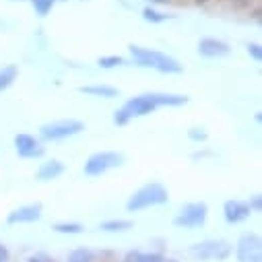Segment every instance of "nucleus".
Masks as SVG:
<instances>
[{"label":"nucleus","instance_id":"1","mask_svg":"<svg viewBox=\"0 0 262 262\" xmlns=\"http://www.w3.org/2000/svg\"><path fill=\"white\" fill-rule=\"evenodd\" d=\"M188 103V95L178 93H143L137 97H130L120 110L114 112V124L126 126L130 120L143 118L153 114L157 107H180Z\"/></svg>","mask_w":262,"mask_h":262},{"label":"nucleus","instance_id":"15","mask_svg":"<svg viewBox=\"0 0 262 262\" xmlns=\"http://www.w3.org/2000/svg\"><path fill=\"white\" fill-rule=\"evenodd\" d=\"M135 227V221L130 219H107V221H101L99 229L105 231V233H124V231H130Z\"/></svg>","mask_w":262,"mask_h":262},{"label":"nucleus","instance_id":"27","mask_svg":"<svg viewBox=\"0 0 262 262\" xmlns=\"http://www.w3.org/2000/svg\"><path fill=\"white\" fill-rule=\"evenodd\" d=\"M0 262H11V252L5 244H0Z\"/></svg>","mask_w":262,"mask_h":262},{"label":"nucleus","instance_id":"26","mask_svg":"<svg viewBox=\"0 0 262 262\" xmlns=\"http://www.w3.org/2000/svg\"><path fill=\"white\" fill-rule=\"evenodd\" d=\"M27 262H56V260L50 254H46V252H35V254H31L27 258Z\"/></svg>","mask_w":262,"mask_h":262},{"label":"nucleus","instance_id":"6","mask_svg":"<svg viewBox=\"0 0 262 262\" xmlns=\"http://www.w3.org/2000/svg\"><path fill=\"white\" fill-rule=\"evenodd\" d=\"M124 163V155L118 153V151H99V153H93L87 161H85V176L89 178H99L103 173H107L110 169H116Z\"/></svg>","mask_w":262,"mask_h":262},{"label":"nucleus","instance_id":"10","mask_svg":"<svg viewBox=\"0 0 262 262\" xmlns=\"http://www.w3.org/2000/svg\"><path fill=\"white\" fill-rule=\"evenodd\" d=\"M43 213V205L41 203H31V205H23L15 211H11L7 215V223L9 225H21V223H35L41 219Z\"/></svg>","mask_w":262,"mask_h":262},{"label":"nucleus","instance_id":"17","mask_svg":"<svg viewBox=\"0 0 262 262\" xmlns=\"http://www.w3.org/2000/svg\"><path fill=\"white\" fill-rule=\"evenodd\" d=\"M67 262H95V252H93L91 248H87V246L75 248V250L69 254Z\"/></svg>","mask_w":262,"mask_h":262},{"label":"nucleus","instance_id":"7","mask_svg":"<svg viewBox=\"0 0 262 262\" xmlns=\"http://www.w3.org/2000/svg\"><path fill=\"white\" fill-rule=\"evenodd\" d=\"M209 217V207L207 203L199 201V203H188L180 209V213L173 217V225L180 229H196L203 227L207 223Z\"/></svg>","mask_w":262,"mask_h":262},{"label":"nucleus","instance_id":"5","mask_svg":"<svg viewBox=\"0 0 262 262\" xmlns=\"http://www.w3.org/2000/svg\"><path fill=\"white\" fill-rule=\"evenodd\" d=\"M85 130V124L81 120H75V118H64V120H54V122H48L39 128V139L41 141H48V143H54V141H64V139H71V137H77Z\"/></svg>","mask_w":262,"mask_h":262},{"label":"nucleus","instance_id":"3","mask_svg":"<svg viewBox=\"0 0 262 262\" xmlns=\"http://www.w3.org/2000/svg\"><path fill=\"white\" fill-rule=\"evenodd\" d=\"M169 201V192L161 182H149L143 188H139L126 203V211L128 213H139L151 207H159L165 205Z\"/></svg>","mask_w":262,"mask_h":262},{"label":"nucleus","instance_id":"9","mask_svg":"<svg viewBox=\"0 0 262 262\" xmlns=\"http://www.w3.org/2000/svg\"><path fill=\"white\" fill-rule=\"evenodd\" d=\"M15 149H17V155L23 159H37V157H43L46 153L41 143L27 133H21L15 137Z\"/></svg>","mask_w":262,"mask_h":262},{"label":"nucleus","instance_id":"31","mask_svg":"<svg viewBox=\"0 0 262 262\" xmlns=\"http://www.w3.org/2000/svg\"><path fill=\"white\" fill-rule=\"evenodd\" d=\"M196 3H199V5H203V3H207V0H196Z\"/></svg>","mask_w":262,"mask_h":262},{"label":"nucleus","instance_id":"12","mask_svg":"<svg viewBox=\"0 0 262 262\" xmlns=\"http://www.w3.org/2000/svg\"><path fill=\"white\" fill-rule=\"evenodd\" d=\"M250 215H252V211H250V207H248L246 201L231 199V201H227L223 205V217H225V221L229 225H237V223L246 221Z\"/></svg>","mask_w":262,"mask_h":262},{"label":"nucleus","instance_id":"28","mask_svg":"<svg viewBox=\"0 0 262 262\" xmlns=\"http://www.w3.org/2000/svg\"><path fill=\"white\" fill-rule=\"evenodd\" d=\"M137 254H139V250H130V252H126V256H124L122 262H137Z\"/></svg>","mask_w":262,"mask_h":262},{"label":"nucleus","instance_id":"32","mask_svg":"<svg viewBox=\"0 0 262 262\" xmlns=\"http://www.w3.org/2000/svg\"><path fill=\"white\" fill-rule=\"evenodd\" d=\"M231 3H244V0H231Z\"/></svg>","mask_w":262,"mask_h":262},{"label":"nucleus","instance_id":"19","mask_svg":"<svg viewBox=\"0 0 262 262\" xmlns=\"http://www.w3.org/2000/svg\"><path fill=\"white\" fill-rule=\"evenodd\" d=\"M124 64H126V60H124L122 56H118V54L101 56V58L97 60V67H99V69H105V71H110V69H118V67H124Z\"/></svg>","mask_w":262,"mask_h":262},{"label":"nucleus","instance_id":"33","mask_svg":"<svg viewBox=\"0 0 262 262\" xmlns=\"http://www.w3.org/2000/svg\"><path fill=\"white\" fill-rule=\"evenodd\" d=\"M19 3H21V0H19Z\"/></svg>","mask_w":262,"mask_h":262},{"label":"nucleus","instance_id":"8","mask_svg":"<svg viewBox=\"0 0 262 262\" xmlns=\"http://www.w3.org/2000/svg\"><path fill=\"white\" fill-rule=\"evenodd\" d=\"M237 262H262V237L254 231L244 233L235 246Z\"/></svg>","mask_w":262,"mask_h":262},{"label":"nucleus","instance_id":"18","mask_svg":"<svg viewBox=\"0 0 262 262\" xmlns=\"http://www.w3.org/2000/svg\"><path fill=\"white\" fill-rule=\"evenodd\" d=\"M54 231L56 233H64V235H79L85 231V227L81 223H75V221H60L54 225Z\"/></svg>","mask_w":262,"mask_h":262},{"label":"nucleus","instance_id":"23","mask_svg":"<svg viewBox=\"0 0 262 262\" xmlns=\"http://www.w3.org/2000/svg\"><path fill=\"white\" fill-rule=\"evenodd\" d=\"M207 137H209V135L205 133V128H196V126H194V128L188 130V139H190L192 143H205Z\"/></svg>","mask_w":262,"mask_h":262},{"label":"nucleus","instance_id":"29","mask_svg":"<svg viewBox=\"0 0 262 262\" xmlns=\"http://www.w3.org/2000/svg\"><path fill=\"white\" fill-rule=\"evenodd\" d=\"M147 3H151V5H167V3H171V0H147Z\"/></svg>","mask_w":262,"mask_h":262},{"label":"nucleus","instance_id":"13","mask_svg":"<svg viewBox=\"0 0 262 262\" xmlns=\"http://www.w3.org/2000/svg\"><path fill=\"white\" fill-rule=\"evenodd\" d=\"M62 173H64V163L58 161V159H50V161H46V163L39 165L35 178H37L39 182H52V180L60 178Z\"/></svg>","mask_w":262,"mask_h":262},{"label":"nucleus","instance_id":"2","mask_svg":"<svg viewBox=\"0 0 262 262\" xmlns=\"http://www.w3.org/2000/svg\"><path fill=\"white\" fill-rule=\"evenodd\" d=\"M128 52L133 56V62L143 69H153V71L163 73V75H178L184 71V67L173 56L163 54L159 50H151V48H143V46L133 43V46H128Z\"/></svg>","mask_w":262,"mask_h":262},{"label":"nucleus","instance_id":"22","mask_svg":"<svg viewBox=\"0 0 262 262\" xmlns=\"http://www.w3.org/2000/svg\"><path fill=\"white\" fill-rule=\"evenodd\" d=\"M165 256L159 252H139L137 254V262H163Z\"/></svg>","mask_w":262,"mask_h":262},{"label":"nucleus","instance_id":"25","mask_svg":"<svg viewBox=\"0 0 262 262\" xmlns=\"http://www.w3.org/2000/svg\"><path fill=\"white\" fill-rule=\"evenodd\" d=\"M246 203H248V207H250L252 213H260L262 211V196L260 194L250 196V201H246Z\"/></svg>","mask_w":262,"mask_h":262},{"label":"nucleus","instance_id":"4","mask_svg":"<svg viewBox=\"0 0 262 262\" xmlns=\"http://www.w3.org/2000/svg\"><path fill=\"white\" fill-rule=\"evenodd\" d=\"M190 256L199 262H211V260H217V262H223L231 256L233 252V246L227 242V239H203V242H196L190 246Z\"/></svg>","mask_w":262,"mask_h":262},{"label":"nucleus","instance_id":"20","mask_svg":"<svg viewBox=\"0 0 262 262\" xmlns=\"http://www.w3.org/2000/svg\"><path fill=\"white\" fill-rule=\"evenodd\" d=\"M143 19L149 21V23H165V21L171 19V15H165V13H161L153 7H147V9H143Z\"/></svg>","mask_w":262,"mask_h":262},{"label":"nucleus","instance_id":"21","mask_svg":"<svg viewBox=\"0 0 262 262\" xmlns=\"http://www.w3.org/2000/svg\"><path fill=\"white\" fill-rule=\"evenodd\" d=\"M54 5H56V0H31V7L39 17H48Z\"/></svg>","mask_w":262,"mask_h":262},{"label":"nucleus","instance_id":"24","mask_svg":"<svg viewBox=\"0 0 262 262\" xmlns=\"http://www.w3.org/2000/svg\"><path fill=\"white\" fill-rule=\"evenodd\" d=\"M246 52H248V56H250L252 60H256V62L262 60V46H260V43H248V46H246Z\"/></svg>","mask_w":262,"mask_h":262},{"label":"nucleus","instance_id":"16","mask_svg":"<svg viewBox=\"0 0 262 262\" xmlns=\"http://www.w3.org/2000/svg\"><path fill=\"white\" fill-rule=\"evenodd\" d=\"M19 77V67L17 64H7V67L0 69V93L7 91Z\"/></svg>","mask_w":262,"mask_h":262},{"label":"nucleus","instance_id":"30","mask_svg":"<svg viewBox=\"0 0 262 262\" xmlns=\"http://www.w3.org/2000/svg\"><path fill=\"white\" fill-rule=\"evenodd\" d=\"M163 262H178V260H176V258H165Z\"/></svg>","mask_w":262,"mask_h":262},{"label":"nucleus","instance_id":"11","mask_svg":"<svg viewBox=\"0 0 262 262\" xmlns=\"http://www.w3.org/2000/svg\"><path fill=\"white\" fill-rule=\"evenodd\" d=\"M199 54L203 58H209V60H215V58H225L231 54V48L227 41L223 39H217V37H203L199 41Z\"/></svg>","mask_w":262,"mask_h":262},{"label":"nucleus","instance_id":"14","mask_svg":"<svg viewBox=\"0 0 262 262\" xmlns=\"http://www.w3.org/2000/svg\"><path fill=\"white\" fill-rule=\"evenodd\" d=\"M79 91L85 95H91V97H101V99L118 97V89L110 87V85H85V87H79Z\"/></svg>","mask_w":262,"mask_h":262}]
</instances>
